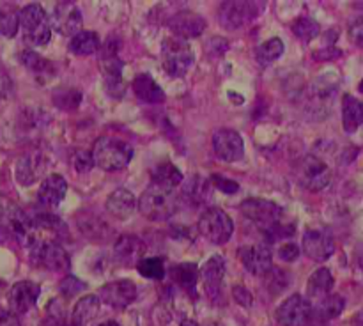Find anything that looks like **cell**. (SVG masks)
<instances>
[{"instance_id": "8", "label": "cell", "mask_w": 363, "mask_h": 326, "mask_svg": "<svg viewBox=\"0 0 363 326\" xmlns=\"http://www.w3.org/2000/svg\"><path fill=\"white\" fill-rule=\"evenodd\" d=\"M124 62L117 57V46L113 43L106 41L105 50L101 55V69H103V82H105L106 92L112 98H123L126 92V82L123 78Z\"/></svg>"}, {"instance_id": "30", "label": "cell", "mask_w": 363, "mask_h": 326, "mask_svg": "<svg viewBox=\"0 0 363 326\" xmlns=\"http://www.w3.org/2000/svg\"><path fill=\"white\" fill-rule=\"evenodd\" d=\"M183 179L184 177L183 174H181V170L170 162L160 163V165H156L155 170H152V183L160 184V186L176 188L183 183Z\"/></svg>"}, {"instance_id": "44", "label": "cell", "mask_w": 363, "mask_h": 326, "mask_svg": "<svg viewBox=\"0 0 363 326\" xmlns=\"http://www.w3.org/2000/svg\"><path fill=\"white\" fill-rule=\"evenodd\" d=\"M234 298L238 300V303L243 305V307H250L254 303V296L248 289H245L243 286H236L234 287Z\"/></svg>"}, {"instance_id": "25", "label": "cell", "mask_w": 363, "mask_h": 326, "mask_svg": "<svg viewBox=\"0 0 363 326\" xmlns=\"http://www.w3.org/2000/svg\"><path fill=\"white\" fill-rule=\"evenodd\" d=\"M77 225L85 237H89L92 241H99V243L108 240L110 232H112V229L106 225L105 220L92 215V213H82L77 220Z\"/></svg>"}, {"instance_id": "51", "label": "cell", "mask_w": 363, "mask_h": 326, "mask_svg": "<svg viewBox=\"0 0 363 326\" xmlns=\"http://www.w3.org/2000/svg\"><path fill=\"white\" fill-rule=\"evenodd\" d=\"M4 312H6V310H2V308H0V315H2V314H4Z\"/></svg>"}, {"instance_id": "6", "label": "cell", "mask_w": 363, "mask_h": 326, "mask_svg": "<svg viewBox=\"0 0 363 326\" xmlns=\"http://www.w3.org/2000/svg\"><path fill=\"white\" fill-rule=\"evenodd\" d=\"M332 169L314 154H307L294 163V179L308 191H321L332 183Z\"/></svg>"}, {"instance_id": "29", "label": "cell", "mask_w": 363, "mask_h": 326, "mask_svg": "<svg viewBox=\"0 0 363 326\" xmlns=\"http://www.w3.org/2000/svg\"><path fill=\"white\" fill-rule=\"evenodd\" d=\"M344 307H346V301L339 294H330L325 300H321L318 303V307L312 308V319L314 315L321 321H330V319H335L342 314Z\"/></svg>"}, {"instance_id": "4", "label": "cell", "mask_w": 363, "mask_h": 326, "mask_svg": "<svg viewBox=\"0 0 363 326\" xmlns=\"http://www.w3.org/2000/svg\"><path fill=\"white\" fill-rule=\"evenodd\" d=\"M18 23L23 34V41L30 46H43L52 38L48 14L39 4H28L21 7L18 13Z\"/></svg>"}, {"instance_id": "10", "label": "cell", "mask_w": 363, "mask_h": 326, "mask_svg": "<svg viewBox=\"0 0 363 326\" xmlns=\"http://www.w3.org/2000/svg\"><path fill=\"white\" fill-rule=\"evenodd\" d=\"M50 28L62 35H77L82 32V23H84V16H82L80 9L71 2H59L48 14Z\"/></svg>"}, {"instance_id": "36", "label": "cell", "mask_w": 363, "mask_h": 326, "mask_svg": "<svg viewBox=\"0 0 363 326\" xmlns=\"http://www.w3.org/2000/svg\"><path fill=\"white\" fill-rule=\"evenodd\" d=\"M208 181L201 179L199 176H191V179H188L184 183L183 195L194 204H199V202L204 201L208 197Z\"/></svg>"}, {"instance_id": "27", "label": "cell", "mask_w": 363, "mask_h": 326, "mask_svg": "<svg viewBox=\"0 0 363 326\" xmlns=\"http://www.w3.org/2000/svg\"><path fill=\"white\" fill-rule=\"evenodd\" d=\"M342 126L346 133H354L363 126V103L351 94L342 98Z\"/></svg>"}, {"instance_id": "49", "label": "cell", "mask_w": 363, "mask_h": 326, "mask_svg": "<svg viewBox=\"0 0 363 326\" xmlns=\"http://www.w3.org/2000/svg\"><path fill=\"white\" fill-rule=\"evenodd\" d=\"M98 326H121L119 322H116V321H105V322H101V325H98Z\"/></svg>"}, {"instance_id": "3", "label": "cell", "mask_w": 363, "mask_h": 326, "mask_svg": "<svg viewBox=\"0 0 363 326\" xmlns=\"http://www.w3.org/2000/svg\"><path fill=\"white\" fill-rule=\"evenodd\" d=\"M177 204L179 201L174 188L151 183L138 198V211L152 222H163L177 211Z\"/></svg>"}, {"instance_id": "48", "label": "cell", "mask_w": 363, "mask_h": 326, "mask_svg": "<svg viewBox=\"0 0 363 326\" xmlns=\"http://www.w3.org/2000/svg\"><path fill=\"white\" fill-rule=\"evenodd\" d=\"M181 326H199V325L195 321H191V319H184V321L181 322Z\"/></svg>"}, {"instance_id": "31", "label": "cell", "mask_w": 363, "mask_h": 326, "mask_svg": "<svg viewBox=\"0 0 363 326\" xmlns=\"http://www.w3.org/2000/svg\"><path fill=\"white\" fill-rule=\"evenodd\" d=\"M99 46H101L99 35L91 30H82L69 39V50L74 55H91L98 52Z\"/></svg>"}, {"instance_id": "15", "label": "cell", "mask_w": 363, "mask_h": 326, "mask_svg": "<svg viewBox=\"0 0 363 326\" xmlns=\"http://www.w3.org/2000/svg\"><path fill=\"white\" fill-rule=\"evenodd\" d=\"M238 257L243 262L245 269L254 275L262 276L272 271L273 257L268 244H247L238 250Z\"/></svg>"}, {"instance_id": "47", "label": "cell", "mask_w": 363, "mask_h": 326, "mask_svg": "<svg viewBox=\"0 0 363 326\" xmlns=\"http://www.w3.org/2000/svg\"><path fill=\"white\" fill-rule=\"evenodd\" d=\"M354 257H357V262L358 266L363 269V243H360L357 247V252H354Z\"/></svg>"}, {"instance_id": "41", "label": "cell", "mask_w": 363, "mask_h": 326, "mask_svg": "<svg viewBox=\"0 0 363 326\" xmlns=\"http://www.w3.org/2000/svg\"><path fill=\"white\" fill-rule=\"evenodd\" d=\"M85 283H82L80 280L74 279V276H66V279L60 282V291H62V294H66L67 298L73 296V294H77L78 291L84 289Z\"/></svg>"}, {"instance_id": "17", "label": "cell", "mask_w": 363, "mask_h": 326, "mask_svg": "<svg viewBox=\"0 0 363 326\" xmlns=\"http://www.w3.org/2000/svg\"><path fill=\"white\" fill-rule=\"evenodd\" d=\"M137 298V286L131 280H116L99 289V300L112 308H126Z\"/></svg>"}, {"instance_id": "12", "label": "cell", "mask_w": 363, "mask_h": 326, "mask_svg": "<svg viewBox=\"0 0 363 326\" xmlns=\"http://www.w3.org/2000/svg\"><path fill=\"white\" fill-rule=\"evenodd\" d=\"M257 2H225L218 9V20L225 28L236 30L254 20L261 11Z\"/></svg>"}, {"instance_id": "2", "label": "cell", "mask_w": 363, "mask_h": 326, "mask_svg": "<svg viewBox=\"0 0 363 326\" xmlns=\"http://www.w3.org/2000/svg\"><path fill=\"white\" fill-rule=\"evenodd\" d=\"M92 162L106 172H117L130 165L133 158V147L123 138L101 137L92 145Z\"/></svg>"}, {"instance_id": "22", "label": "cell", "mask_w": 363, "mask_h": 326, "mask_svg": "<svg viewBox=\"0 0 363 326\" xmlns=\"http://www.w3.org/2000/svg\"><path fill=\"white\" fill-rule=\"evenodd\" d=\"M116 250L117 259H119L123 264H138V261H142L147 252V244L140 240L138 236H133V234H123L119 240L116 241Z\"/></svg>"}, {"instance_id": "9", "label": "cell", "mask_w": 363, "mask_h": 326, "mask_svg": "<svg viewBox=\"0 0 363 326\" xmlns=\"http://www.w3.org/2000/svg\"><path fill=\"white\" fill-rule=\"evenodd\" d=\"M28 248H30V259L34 264L43 266L50 271H67L69 268V255L55 241L34 243Z\"/></svg>"}, {"instance_id": "45", "label": "cell", "mask_w": 363, "mask_h": 326, "mask_svg": "<svg viewBox=\"0 0 363 326\" xmlns=\"http://www.w3.org/2000/svg\"><path fill=\"white\" fill-rule=\"evenodd\" d=\"M0 326H20V321H18L16 315L11 314V312H4V314L0 315Z\"/></svg>"}, {"instance_id": "1", "label": "cell", "mask_w": 363, "mask_h": 326, "mask_svg": "<svg viewBox=\"0 0 363 326\" xmlns=\"http://www.w3.org/2000/svg\"><path fill=\"white\" fill-rule=\"evenodd\" d=\"M241 213L255 223L264 234H269L272 240L279 236H291L293 225L286 227L282 216L284 209L279 204L266 198H247L241 202Z\"/></svg>"}, {"instance_id": "33", "label": "cell", "mask_w": 363, "mask_h": 326, "mask_svg": "<svg viewBox=\"0 0 363 326\" xmlns=\"http://www.w3.org/2000/svg\"><path fill=\"white\" fill-rule=\"evenodd\" d=\"M284 53V41L280 38H273L269 41L259 45L257 52H255V59L261 66H269L275 60H279Z\"/></svg>"}, {"instance_id": "37", "label": "cell", "mask_w": 363, "mask_h": 326, "mask_svg": "<svg viewBox=\"0 0 363 326\" xmlns=\"http://www.w3.org/2000/svg\"><path fill=\"white\" fill-rule=\"evenodd\" d=\"M21 60H23L25 66H27L30 71H34L35 74H45L48 73V71H52V62L46 60L45 57L38 55L35 52H30V50L21 53Z\"/></svg>"}, {"instance_id": "21", "label": "cell", "mask_w": 363, "mask_h": 326, "mask_svg": "<svg viewBox=\"0 0 363 326\" xmlns=\"http://www.w3.org/2000/svg\"><path fill=\"white\" fill-rule=\"evenodd\" d=\"M169 27L172 28L177 38L186 41L188 38H199L204 32L206 21L201 14L191 13V11H181L170 18Z\"/></svg>"}, {"instance_id": "13", "label": "cell", "mask_w": 363, "mask_h": 326, "mask_svg": "<svg viewBox=\"0 0 363 326\" xmlns=\"http://www.w3.org/2000/svg\"><path fill=\"white\" fill-rule=\"evenodd\" d=\"M303 252L307 257L323 262L330 259L335 252V241L332 232L323 227H312L303 234Z\"/></svg>"}, {"instance_id": "46", "label": "cell", "mask_w": 363, "mask_h": 326, "mask_svg": "<svg viewBox=\"0 0 363 326\" xmlns=\"http://www.w3.org/2000/svg\"><path fill=\"white\" fill-rule=\"evenodd\" d=\"M323 52L325 53H314V57L315 59H337V57H340L342 55V52H340L339 48H326V50H323Z\"/></svg>"}, {"instance_id": "35", "label": "cell", "mask_w": 363, "mask_h": 326, "mask_svg": "<svg viewBox=\"0 0 363 326\" xmlns=\"http://www.w3.org/2000/svg\"><path fill=\"white\" fill-rule=\"evenodd\" d=\"M137 269L144 279L149 280H162L165 276V262L160 257L142 259V261H138Z\"/></svg>"}, {"instance_id": "26", "label": "cell", "mask_w": 363, "mask_h": 326, "mask_svg": "<svg viewBox=\"0 0 363 326\" xmlns=\"http://www.w3.org/2000/svg\"><path fill=\"white\" fill-rule=\"evenodd\" d=\"M133 91L137 94V98H140L145 103H151V105L165 101V92H163V89L147 73H140L135 77Z\"/></svg>"}, {"instance_id": "16", "label": "cell", "mask_w": 363, "mask_h": 326, "mask_svg": "<svg viewBox=\"0 0 363 326\" xmlns=\"http://www.w3.org/2000/svg\"><path fill=\"white\" fill-rule=\"evenodd\" d=\"M46 169H48V158L43 152H27L16 163V181L21 186H30L45 176Z\"/></svg>"}, {"instance_id": "39", "label": "cell", "mask_w": 363, "mask_h": 326, "mask_svg": "<svg viewBox=\"0 0 363 326\" xmlns=\"http://www.w3.org/2000/svg\"><path fill=\"white\" fill-rule=\"evenodd\" d=\"M209 181H211V184L216 188V190L223 191V193L227 195H233L240 190V184H238L236 181L225 179V177L218 176V174H213V176L209 177Z\"/></svg>"}, {"instance_id": "20", "label": "cell", "mask_w": 363, "mask_h": 326, "mask_svg": "<svg viewBox=\"0 0 363 326\" xmlns=\"http://www.w3.org/2000/svg\"><path fill=\"white\" fill-rule=\"evenodd\" d=\"M67 183L60 174H50L39 184L38 202L45 208H57L66 198Z\"/></svg>"}, {"instance_id": "23", "label": "cell", "mask_w": 363, "mask_h": 326, "mask_svg": "<svg viewBox=\"0 0 363 326\" xmlns=\"http://www.w3.org/2000/svg\"><path fill=\"white\" fill-rule=\"evenodd\" d=\"M137 209V198L126 188H119L113 191L108 198H106V211L113 216V218L126 220Z\"/></svg>"}, {"instance_id": "32", "label": "cell", "mask_w": 363, "mask_h": 326, "mask_svg": "<svg viewBox=\"0 0 363 326\" xmlns=\"http://www.w3.org/2000/svg\"><path fill=\"white\" fill-rule=\"evenodd\" d=\"M169 273L174 282L179 283L181 287H186L188 291L194 289L199 280V268L195 262H179V264H174L169 269Z\"/></svg>"}, {"instance_id": "7", "label": "cell", "mask_w": 363, "mask_h": 326, "mask_svg": "<svg viewBox=\"0 0 363 326\" xmlns=\"http://www.w3.org/2000/svg\"><path fill=\"white\" fill-rule=\"evenodd\" d=\"M199 232L215 244H225L233 237V218L220 208H208L199 218Z\"/></svg>"}, {"instance_id": "40", "label": "cell", "mask_w": 363, "mask_h": 326, "mask_svg": "<svg viewBox=\"0 0 363 326\" xmlns=\"http://www.w3.org/2000/svg\"><path fill=\"white\" fill-rule=\"evenodd\" d=\"M73 167L78 174H85L94 167V162H92L91 152L85 151H77L73 156Z\"/></svg>"}, {"instance_id": "14", "label": "cell", "mask_w": 363, "mask_h": 326, "mask_svg": "<svg viewBox=\"0 0 363 326\" xmlns=\"http://www.w3.org/2000/svg\"><path fill=\"white\" fill-rule=\"evenodd\" d=\"M213 151L222 162H238L245 156V142L238 131L222 128L213 135Z\"/></svg>"}, {"instance_id": "5", "label": "cell", "mask_w": 363, "mask_h": 326, "mask_svg": "<svg viewBox=\"0 0 363 326\" xmlns=\"http://www.w3.org/2000/svg\"><path fill=\"white\" fill-rule=\"evenodd\" d=\"M195 55L188 41L170 35L162 43V64L169 77L183 78L194 66Z\"/></svg>"}, {"instance_id": "28", "label": "cell", "mask_w": 363, "mask_h": 326, "mask_svg": "<svg viewBox=\"0 0 363 326\" xmlns=\"http://www.w3.org/2000/svg\"><path fill=\"white\" fill-rule=\"evenodd\" d=\"M98 314L99 298L94 296V294H87V296L80 298L77 301V305L73 308V314H71V321H73V326H85Z\"/></svg>"}, {"instance_id": "11", "label": "cell", "mask_w": 363, "mask_h": 326, "mask_svg": "<svg viewBox=\"0 0 363 326\" xmlns=\"http://www.w3.org/2000/svg\"><path fill=\"white\" fill-rule=\"evenodd\" d=\"M280 326H308L312 321V305L301 294H293L277 308Z\"/></svg>"}, {"instance_id": "34", "label": "cell", "mask_w": 363, "mask_h": 326, "mask_svg": "<svg viewBox=\"0 0 363 326\" xmlns=\"http://www.w3.org/2000/svg\"><path fill=\"white\" fill-rule=\"evenodd\" d=\"M293 32L300 41L311 43L318 38L319 32H321V27L312 18H298L293 23Z\"/></svg>"}, {"instance_id": "19", "label": "cell", "mask_w": 363, "mask_h": 326, "mask_svg": "<svg viewBox=\"0 0 363 326\" xmlns=\"http://www.w3.org/2000/svg\"><path fill=\"white\" fill-rule=\"evenodd\" d=\"M202 282H204V289L211 300H218L222 294V283L223 276H225V261L220 255H213L204 262L201 269Z\"/></svg>"}, {"instance_id": "42", "label": "cell", "mask_w": 363, "mask_h": 326, "mask_svg": "<svg viewBox=\"0 0 363 326\" xmlns=\"http://www.w3.org/2000/svg\"><path fill=\"white\" fill-rule=\"evenodd\" d=\"M350 41L363 48V16L350 25Z\"/></svg>"}, {"instance_id": "18", "label": "cell", "mask_w": 363, "mask_h": 326, "mask_svg": "<svg viewBox=\"0 0 363 326\" xmlns=\"http://www.w3.org/2000/svg\"><path fill=\"white\" fill-rule=\"evenodd\" d=\"M39 294H41L39 283L30 282V280H21V282L14 283L9 291V296H7L11 314L18 315L30 310L35 305V301H38Z\"/></svg>"}, {"instance_id": "43", "label": "cell", "mask_w": 363, "mask_h": 326, "mask_svg": "<svg viewBox=\"0 0 363 326\" xmlns=\"http://www.w3.org/2000/svg\"><path fill=\"white\" fill-rule=\"evenodd\" d=\"M279 257L286 262H293L300 257V248L296 247V243H284L279 248Z\"/></svg>"}, {"instance_id": "38", "label": "cell", "mask_w": 363, "mask_h": 326, "mask_svg": "<svg viewBox=\"0 0 363 326\" xmlns=\"http://www.w3.org/2000/svg\"><path fill=\"white\" fill-rule=\"evenodd\" d=\"M18 14L16 13H7L4 16H0V34L6 35V38H14V34L18 32Z\"/></svg>"}, {"instance_id": "50", "label": "cell", "mask_w": 363, "mask_h": 326, "mask_svg": "<svg viewBox=\"0 0 363 326\" xmlns=\"http://www.w3.org/2000/svg\"><path fill=\"white\" fill-rule=\"evenodd\" d=\"M358 91H360V92H363V80L360 82V85H358Z\"/></svg>"}, {"instance_id": "24", "label": "cell", "mask_w": 363, "mask_h": 326, "mask_svg": "<svg viewBox=\"0 0 363 326\" xmlns=\"http://www.w3.org/2000/svg\"><path fill=\"white\" fill-rule=\"evenodd\" d=\"M333 283H335V280H333L332 271H330L328 268H318L311 276H308V282H307L308 298L319 303V301L325 300L326 296L332 294Z\"/></svg>"}]
</instances>
